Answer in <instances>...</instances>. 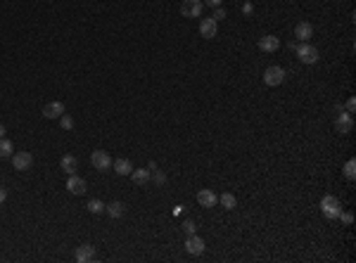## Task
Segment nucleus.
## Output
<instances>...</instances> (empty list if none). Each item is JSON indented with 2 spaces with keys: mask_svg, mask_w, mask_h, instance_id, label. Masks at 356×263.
<instances>
[{
  "mask_svg": "<svg viewBox=\"0 0 356 263\" xmlns=\"http://www.w3.org/2000/svg\"><path fill=\"white\" fill-rule=\"evenodd\" d=\"M205 239L202 237H197V235H190L188 239H185V251L190 254V256H200L202 251H205Z\"/></svg>",
  "mask_w": 356,
  "mask_h": 263,
  "instance_id": "6e6552de",
  "label": "nucleus"
},
{
  "mask_svg": "<svg viewBox=\"0 0 356 263\" xmlns=\"http://www.w3.org/2000/svg\"><path fill=\"white\" fill-rule=\"evenodd\" d=\"M62 114H64V105H62V102H57V100H55V102H48V105L43 107V117L50 118V121L59 118Z\"/></svg>",
  "mask_w": 356,
  "mask_h": 263,
  "instance_id": "ddd939ff",
  "label": "nucleus"
},
{
  "mask_svg": "<svg viewBox=\"0 0 356 263\" xmlns=\"http://www.w3.org/2000/svg\"><path fill=\"white\" fill-rule=\"evenodd\" d=\"M59 169H62L64 173H69V175L76 173V169H79V159L74 157V154H64L62 161H59Z\"/></svg>",
  "mask_w": 356,
  "mask_h": 263,
  "instance_id": "dca6fc26",
  "label": "nucleus"
},
{
  "mask_svg": "<svg viewBox=\"0 0 356 263\" xmlns=\"http://www.w3.org/2000/svg\"><path fill=\"white\" fill-rule=\"evenodd\" d=\"M5 199H7V190H5V187H2V185H0V204H2V202H5Z\"/></svg>",
  "mask_w": 356,
  "mask_h": 263,
  "instance_id": "2f4dec72",
  "label": "nucleus"
},
{
  "mask_svg": "<svg viewBox=\"0 0 356 263\" xmlns=\"http://www.w3.org/2000/svg\"><path fill=\"white\" fill-rule=\"evenodd\" d=\"M347 112H349V114H354V112H356V100H354V97H349V100H347Z\"/></svg>",
  "mask_w": 356,
  "mask_h": 263,
  "instance_id": "cd10ccee",
  "label": "nucleus"
},
{
  "mask_svg": "<svg viewBox=\"0 0 356 263\" xmlns=\"http://www.w3.org/2000/svg\"><path fill=\"white\" fill-rule=\"evenodd\" d=\"M74 259L76 263H88L95 259V247L93 244H81V247H76V254H74Z\"/></svg>",
  "mask_w": 356,
  "mask_h": 263,
  "instance_id": "9b49d317",
  "label": "nucleus"
},
{
  "mask_svg": "<svg viewBox=\"0 0 356 263\" xmlns=\"http://www.w3.org/2000/svg\"><path fill=\"white\" fill-rule=\"evenodd\" d=\"M211 19H216V22H219V19H226V10H223V7H214V17H211Z\"/></svg>",
  "mask_w": 356,
  "mask_h": 263,
  "instance_id": "bb28decb",
  "label": "nucleus"
},
{
  "mask_svg": "<svg viewBox=\"0 0 356 263\" xmlns=\"http://www.w3.org/2000/svg\"><path fill=\"white\" fill-rule=\"evenodd\" d=\"M112 169L119 173V175H131V171H133V164H131L128 159H117Z\"/></svg>",
  "mask_w": 356,
  "mask_h": 263,
  "instance_id": "6ab92c4d",
  "label": "nucleus"
},
{
  "mask_svg": "<svg viewBox=\"0 0 356 263\" xmlns=\"http://www.w3.org/2000/svg\"><path fill=\"white\" fill-rule=\"evenodd\" d=\"M321 209L326 213V218H340V213H342V204H340V199L332 197V195H326V197L321 199Z\"/></svg>",
  "mask_w": 356,
  "mask_h": 263,
  "instance_id": "f03ea898",
  "label": "nucleus"
},
{
  "mask_svg": "<svg viewBox=\"0 0 356 263\" xmlns=\"http://www.w3.org/2000/svg\"><path fill=\"white\" fill-rule=\"evenodd\" d=\"M216 202H219V197H216L211 190H200V192H197V204H200L202 209H211Z\"/></svg>",
  "mask_w": 356,
  "mask_h": 263,
  "instance_id": "2eb2a0df",
  "label": "nucleus"
},
{
  "mask_svg": "<svg viewBox=\"0 0 356 263\" xmlns=\"http://www.w3.org/2000/svg\"><path fill=\"white\" fill-rule=\"evenodd\" d=\"M152 173H154V183L159 185V187H164V185H166V175H164V173H159V171H152Z\"/></svg>",
  "mask_w": 356,
  "mask_h": 263,
  "instance_id": "393cba45",
  "label": "nucleus"
},
{
  "mask_svg": "<svg viewBox=\"0 0 356 263\" xmlns=\"http://www.w3.org/2000/svg\"><path fill=\"white\" fill-rule=\"evenodd\" d=\"M216 33H219V24H216V19H202L200 22V36L202 38H216Z\"/></svg>",
  "mask_w": 356,
  "mask_h": 263,
  "instance_id": "1a4fd4ad",
  "label": "nucleus"
},
{
  "mask_svg": "<svg viewBox=\"0 0 356 263\" xmlns=\"http://www.w3.org/2000/svg\"><path fill=\"white\" fill-rule=\"evenodd\" d=\"M183 233H185L188 237L195 235V223H192V221H185V223H183Z\"/></svg>",
  "mask_w": 356,
  "mask_h": 263,
  "instance_id": "a878e982",
  "label": "nucleus"
},
{
  "mask_svg": "<svg viewBox=\"0 0 356 263\" xmlns=\"http://www.w3.org/2000/svg\"><path fill=\"white\" fill-rule=\"evenodd\" d=\"M340 218H342L347 225H352V221H354V216H352V213H340Z\"/></svg>",
  "mask_w": 356,
  "mask_h": 263,
  "instance_id": "c85d7f7f",
  "label": "nucleus"
},
{
  "mask_svg": "<svg viewBox=\"0 0 356 263\" xmlns=\"http://www.w3.org/2000/svg\"><path fill=\"white\" fill-rule=\"evenodd\" d=\"M131 178H133L136 185H148L152 178V171L150 169H133V171H131Z\"/></svg>",
  "mask_w": 356,
  "mask_h": 263,
  "instance_id": "f3484780",
  "label": "nucleus"
},
{
  "mask_svg": "<svg viewBox=\"0 0 356 263\" xmlns=\"http://www.w3.org/2000/svg\"><path fill=\"white\" fill-rule=\"evenodd\" d=\"M10 159H12V166L17 171H29L33 166V154L31 152H14Z\"/></svg>",
  "mask_w": 356,
  "mask_h": 263,
  "instance_id": "39448f33",
  "label": "nucleus"
},
{
  "mask_svg": "<svg viewBox=\"0 0 356 263\" xmlns=\"http://www.w3.org/2000/svg\"><path fill=\"white\" fill-rule=\"evenodd\" d=\"M12 154H14V145L7 138H0V157L7 159V157H12Z\"/></svg>",
  "mask_w": 356,
  "mask_h": 263,
  "instance_id": "aec40b11",
  "label": "nucleus"
},
{
  "mask_svg": "<svg viewBox=\"0 0 356 263\" xmlns=\"http://www.w3.org/2000/svg\"><path fill=\"white\" fill-rule=\"evenodd\" d=\"M59 126H62L64 131H71V128H74V118L67 117V114H62V117H59Z\"/></svg>",
  "mask_w": 356,
  "mask_h": 263,
  "instance_id": "b1692460",
  "label": "nucleus"
},
{
  "mask_svg": "<svg viewBox=\"0 0 356 263\" xmlns=\"http://www.w3.org/2000/svg\"><path fill=\"white\" fill-rule=\"evenodd\" d=\"M264 83L268 86V88H275V86H280V83H285V69L283 66H268L266 71H264Z\"/></svg>",
  "mask_w": 356,
  "mask_h": 263,
  "instance_id": "7ed1b4c3",
  "label": "nucleus"
},
{
  "mask_svg": "<svg viewBox=\"0 0 356 263\" xmlns=\"http://www.w3.org/2000/svg\"><path fill=\"white\" fill-rule=\"evenodd\" d=\"M242 12L252 14V12H254V5H252V2H245V5H242Z\"/></svg>",
  "mask_w": 356,
  "mask_h": 263,
  "instance_id": "c756f323",
  "label": "nucleus"
},
{
  "mask_svg": "<svg viewBox=\"0 0 356 263\" xmlns=\"http://www.w3.org/2000/svg\"><path fill=\"white\" fill-rule=\"evenodd\" d=\"M311 36H314V27H311L309 22H299V24L295 27V38L299 40V43H309Z\"/></svg>",
  "mask_w": 356,
  "mask_h": 263,
  "instance_id": "f8f14e48",
  "label": "nucleus"
},
{
  "mask_svg": "<svg viewBox=\"0 0 356 263\" xmlns=\"http://www.w3.org/2000/svg\"><path fill=\"white\" fill-rule=\"evenodd\" d=\"M0 138H5V126L0 123Z\"/></svg>",
  "mask_w": 356,
  "mask_h": 263,
  "instance_id": "473e14b6",
  "label": "nucleus"
},
{
  "mask_svg": "<svg viewBox=\"0 0 356 263\" xmlns=\"http://www.w3.org/2000/svg\"><path fill=\"white\" fill-rule=\"evenodd\" d=\"M278 48H280V38H278V36H261L259 38L261 53H275Z\"/></svg>",
  "mask_w": 356,
  "mask_h": 263,
  "instance_id": "4468645a",
  "label": "nucleus"
},
{
  "mask_svg": "<svg viewBox=\"0 0 356 263\" xmlns=\"http://www.w3.org/2000/svg\"><path fill=\"white\" fill-rule=\"evenodd\" d=\"M295 53H297V57H299V62H304V64H316L318 57H321V55H318V48L309 45V43H297Z\"/></svg>",
  "mask_w": 356,
  "mask_h": 263,
  "instance_id": "f257e3e1",
  "label": "nucleus"
},
{
  "mask_svg": "<svg viewBox=\"0 0 356 263\" xmlns=\"http://www.w3.org/2000/svg\"><path fill=\"white\" fill-rule=\"evenodd\" d=\"M67 190L71 192V195H76V197H81V195H86V180L83 178H79L76 173H71L67 180Z\"/></svg>",
  "mask_w": 356,
  "mask_h": 263,
  "instance_id": "9d476101",
  "label": "nucleus"
},
{
  "mask_svg": "<svg viewBox=\"0 0 356 263\" xmlns=\"http://www.w3.org/2000/svg\"><path fill=\"white\" fill-rule=\"evenodd\" d=\"M105 211L110 213L112 218H121L126 213V204L123 202H112V204H105Z\"/></svg>",
  "mask_w": 356,
  "mask_h": 263,
  "instance_id": "a211bd4d",
  "label": "nucleus"
},
{
  "mask_svg": "<svg viewBox=\"0 0 356 263\" xmlns=\"http://www.w3.org/2000/svg\"><path fill=\"white\" fill-rule=\"evenodd\" d=\"M335 128H337V133H342V135L352 133L354 131V117H352L349 112H342V114L337 117V121H335Z\"/></svg>",
  "mask_w": 356,
  "mask_h": 263,
  "instance_id": "0eeeda50",
  "label": "nucleus"
},
{
  "mask_svg": "<svg viewBox=\"0 0 356 263\" xmlns=\"http://www.w3.org/2000/svg\"><path fill=\"white\" fill-rule=\"evenodd\" d=\"M356 161L354 159H349V161H347V166H344V175H347V178H349V180H354V175H356Z\"/></svg>",
  "mask_w": 356,
  "mask_h": 263,
  "instance_id": "5701e85b",
  "label": "nucleus"
},
{
  "mask_svg": "<svg viewBox=\"0 0 356 263\" xmlns=\"http://www.w3.org/2000/svg\"><path fill=\"white\" fill-rule=\"evenodd\" d=\"M219 202H221V206H223V209H228V211L237 206V199H235L231 192H223V195L219 197Z\"/></svg>",
  "mask_w": 356,
  "mask_h": 263,
  "instance_id": "412c9836",
  "label": "nucleus"
},
{
  "mask_svg": "<svg viewBox=\"0 0 356 263\" xmlns=\"http://www.w3.org/2000/svg\"><path fill=\"white\" fill-rule=\"evenodd\" d=\"M88 211L97 216V213H102V211H105V204H102L100 199H90V202H88Z\"/></svg>",
  "mask_w": 356,
  "mask_h": 263,
  "instance_id": "4be33fe9",
  "label": "nucleus"
},
{
  "mask_svg": "<svg viewBox=\"0 0 356 263\" xmlns=\"http://www.w3.org/2000/svg\"><path fill=\"white\" fill-rule=\"evenodd\" d=\"M90 164L95 166V171H112V166H114V159L107 154V152H102V149H95L93 154H90Z\"/></svg>",
  "mask_w": 356,
  "mask_h": 263,
  "instance_id": "20e7f679",
  "label": "nucleus"
},
{
  "mask_svg": "<svg viewBox=\"0 0 356 263\" xmlns=\"http://www.w3.org/2000/svg\"><path fill=\"white\" fill-rule=\"evenodd\" d=\"M202 10H205L202 0H183V5H180V14L183 17H200Z\"/></svg>",
  "mask_w": 356,
  "mask_h": 263,
  "instance_id": "423d86ee",
  "label": "nucleus"
},
{
  "mask_svg": "<svg viewBox=\"0 0 356 263\" xmlns=\"http://www.w3.org/2000/svg\"><path fill=\"white\" fill-rule=\"evenodd\" d=\"M205 5H209V7H221V0H202Z\"/></svg>",
  "mask_w": 356,
  "mask_h": 263,
  "instance_id": "7c9ffc66",
  "label": "nucleus"
}]
</instances>
